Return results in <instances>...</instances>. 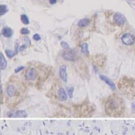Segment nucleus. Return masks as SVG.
<instances>
[{
  "label": "nucleus",
  "instance_id": "nucleus-15",
  "mask_svg": "<svg viewBox=\"0 0 135 135\" xmlns=\"http://www.w3.org/2000/svg\"><path fill=\"white\" fill-rule=\"evenodd\" d=\"M20 19H21L22 22L24 24L28 25V24H29V23H30L29 17H28L26 14L21 15V16H20Z\"/></svg>",
  "mask_w": 135,
  "mask_h": 135
},
{
  "label": "nucleus",
  "instance_id": "nucleus-6",
  "mask_svg": "<svg viewBox=\"0 0 135 135\" xmlns=\"http://www.w3.org/2000/svg\"><path fill=\"white\" fill-rule=\"evenodd\" d=\"M66 68L67 66L66 65H62L61 67L59 68V76L61 78V79L62 80L63 82H66L68 80V76L67 72H66Z\"/></svg>",
  "mask_w": 135,
  "mask_h": 135
},
{
  "label": "nucleus",
  "instance_id": "nucleus-10",
  "mask_svg": "<svg viewBox=\"0 0 135 135\" xmlns=\"http://www.w3.org/2000/svg\"><path fill=\"white\" fill-rule=\"evenodd\" d=\"M58 97H59V100H61V101H66L67 100V94L63 88H60L58 90Z\"/></svg>",
  "mask_w": 135,
  "mask_h": 135
},
{
  "label": "nucleus",
  "instance_id": "nucleus-23",
  "mask_svg": "<svg viewBox=\"0 0 135 135\" xmlns=\"http://www.w3.org/2000/svg\"><path fill=\"white\" fill-rule=\"evenodd\" d=\"M27 47V46H26V45H22V46H20L19 48V51H22L24 49H26Z\"/></svg>",
  "mask_w": 135,
  "mask_h": 135
},
{
  "label": "nucleus",
  "instance_id": "nucleus-9",
  "mask_svg": "<svg viewBox=\"0 0 135 135\" xmlns=\"http://www.w3.org/2000/svg\"><path fill=\"white\" fill-rule=\"evenodd\" d=\"M99 77H100V78H101L102 80H103L106 84H107L110 87H111V89L112 90H115L116 89V85H115V84L114 83V82L111 80L110 78H109L107 76H105V75H100Z\"/></svg>",
  "mask_w": 135,
  "mask_h": 135
},
{
  "label": "nucleus",
  "instance_id": "nucleus-3",
  "mask_svg": "<svg viewBox=\"0 0 135 135\" xmlns=\"http://www.w3.org/2000/svg\"><path fill=\"white\" fill-rule=\"evenodd\" d=\"M62 56L66 60L68 61H74L77 58L76 53L71 49L64 51L62 53Z\"/></svg>",
  "mask_w": 135,
  "mask_h": 135
},
{
  "label": "nucleus",
  "instance_id": "nucleus-18",
  "mask_svg": "<svg viewBox=\"0 0 135 135\" xmlns=\"http://www.w3.org/2000/svg\"><path fill=\"white\" fill-rule=\"evenodd\" d=\"M67 92H68V95L70 98H72V95H73V92H74V88L73 87H67Z\"/></svg>",
  "mask_w": 135,
  "mask_h": 135
},
{
  "label": "nucleus",
  "instance_id": "nucleus-1",
  "mask_svg": "<svg viewBox=\"0 0 135 135\" xmlns=\"http://www.w3.org/2000/svg\"><path fill=\"white\" fill-rule=\"evenodd\" d=\"M120 101L116 98H111V99L108 100L106 104V112L108 115L110 116H117L118 112L121 109Z\"/></svg>",
  "mask_w": 135,
  "mask_h": 135
},
{
  "label": "nucleus",
  "instance_id": "nucleus-21",
  "mask_svg": "<svg viewBox=\"0 0 135 135\" xmlns=\"http://www.w3.org/2000/svg\"><path fill=\"white\" fill-rule=\"evenodd\" d=\"M33 39L34 41H38L39 40H41V37H40L39 34H34L33 35Z\"/></svg>",
  "mask_w": 135,
  "mask_h": 135
},
{
  "label": "nucleus",
  "instance_id": "nucleus-8",
  "mask_svg": "<svg viewBox=\"0 0 135 135\" xmlns=\"http://www.w3.org/2000/svg\"><path fill=\"white\" fill-rule=\"evenodd\" d=\"M1 34L4 37H5L6 38H10L12 37L13 34H14V31L13 30L8 26H5L4 28L2 29L1 30Z\"/></svg>",
  "mask_w": 135,
  "mask_h": 135
},
{
  "label": "nucleus",
  "instance_id": "nucleus-14",
  "mask_svg": "<svg viewBox=\"0 0 135 135\" xmlns=\"http://www.w3.org/2000/svg\"><path fill=\"white\" fill-rule=\"evenodd\" d=\"M8 8L6 5H0V15L3 16L6 14L8 12Z\"/></svg>",
  "mask_w": 135,
  "mask_h": 135
},
{
  "label": "nucleus",
  "instance_id": "nucleus-5",
  "mask_svg": "<svg viewBox=\"0 0 135 135\" xmlns=\"http://www.w3.org/2000/svg\"><path fill=\"white\" fill-rule=\"evenodd\" d=\"M114 19L116 24L118 25H123L126 22V17L121 13H116L114 16Z\"/></svg>",
  "mask_w": 135,
  "mask_h": 135
},
{
  "label": "nucleus",
  "instance_id": "nucleus-7",
  "mask_svg": "<svg viewBox=\"0 0 135 135\" xmlns=\"http://www.w3.org/2000/svg\"><path fill=\"white\" fill-rule=\"evenodd\" d=\"M9 117H20V118H24L27 116L26 112L24 110H18L16 111H10L8 114Z\"/></svg>",
  "mask_w": 135,
  "mask_h": 135
},
{
  "label": "nucleus",
  "instance_id": "nucleus-19",
  "mask_svg": "<svg viewBox=\"0 0 135 135\" xmlns=\"http://www.w3.org/2000/svg\"><path fill=\"white\" fill-rule=\"evenodd\" d=\"M20 33L22 34L26 35V34H29L30 33V31H29V29H26V28H22V29L20 30Z\"/></svg>",
  "mask_w": 135,
  "mask_h": 135
},
{
  "label": "nucleus",
  "instance_id": "nucleus-17",
  "mask_svg": "<svg viewBox=\"0 0 135 135\" xmlns=\"http://www.w3.org/2000/svg\"><path fill=\"white\" fill-rule=\"evenodd\" d=\"M5 52L6 53V55H7V56L9 58H10V59L13 58L15 55V54H16V53H15L14 51L10 50V49H5Z\"/></svg>",
  "mask_w": 135,
  "mask_h": 135
},
{
  "label": "nucleus",
  "instance_id": "nucleus-16",
  "mask_svg": "<svg viewBox=\"0 0 135 135\" xmlns=\"http://www.w3.org/2000/svg\"><path fill=\"white\" fill-rule=\"evenodd\" d=\"M88 44L87 43H83L81 45V51L83 53H86V54H89V49H88Z\"/></svg>",
  "mask_w": 135,
  "mask_h": 135
},
{
  "label": "nucleus",
  "instance_id": "nucleus-2",
  "mask_svg": "<svg viewBox=\"0 0 135 135\" xmlns=\"http://www.w3.org/2000/svg\"><path fill=\"white\" fill-rule=\"evenodd\" d=\"M122 41L126 45H132L135 43V35L131 33L124 34L122 37Z\"/></svg>",
  "mask_w": 135,
  "mask_h": 135
},
{
  "label": "nucleus",
  "instance_id": "nucleus-12",
  "mask_svg": "<svg viewBox=\"0 0 135 135\" xmlns=\"http://www.w3.org/2000/svg\"><path fill=\"white\" fill-rule=\"evenodd\" d=\"M6 91L9 97H13L16 93V87L14 85H12L10 84L8 87H7V89H6Z\"/></svg>",
  "mask_w": 135,
  "mask_h": 135
},
{
  "label": "nucleus",
  "instance_id": "nucleus-13",
  "mask_svg": "<svg viewBox=\"0 0 135 135\" xmlns=\"http://www.w3.org/2000/svg\"><path fill=\"white\" fill-rule=\"evenodd\" d=\"M90 23V20L89 18H83L79 20V22H78V26L80 27H85L88 26Z\"/></svg>",
  "mask_w": 135,
  "mask_h": 135
},
{
  "label": "nucleus",
  "instance_id": "nucleus-4",
  "mask_svg": "<svg viewBox=\"0 0 135 135\" xmlns=\"http://www.w3.org/2000/svg\"><path fill=\"white\" fill-rule=\"evenodd\" d=\"M37 76V71L34 68H30L25 74V78L29 80H34L36 79Z\"/></svg>",
  "mask_w": 135,
  "mask_h": 135
},
{
  "label": "nucleus",
  "instance_id": "nucleus-11",
  "mask_svg": "<svg viewBox=\"0 0 135 135\" xmlns=\"http://www.w3.org/2000/svg\"><path fill=\"white\" fill-rule=\"evenodd\" d=\"M7 61L2 53H0V67L1 70H5L7 68Z\"/></svg>",
  "mask_w": 135,
  "mask_h": 135
},
{
  "label": "nucleus",
  "instance_id": "nucleus-20",
  "mask_svg": "<svg viewBox=\"0 0 135 135\" xmlns=\"http://www.w3.org/2000/svg\"><path fill=\"white\" fill-rule=\"evenodd\" d=\"M61 45L62 46L63 49H69V45L66 42H64V41L61 42Z\"/></svg>",
  "mask_w": 135,
  "mask_h": 135
},
{
  "label": "nucleus",
  "instance_id": "nucleus-22",
  "mask_svg": "<svg viewBox=\"0 0 135 135\" xmlns=\"http://www.w3.org/2000/svg\"><path fill=\"white\" fill-rule=\"evenodd\" d=\"M24 66H20V67H17L16 69H15V72L16 73H18L19 72H20L21 70H22L23 69H24Z\"/></svg>",
  "mask_w": 135,
  "mask_h": 135
},
{
  "label": "nucleus",
  "instance_id": "nucleus-24",
  "mask_svg": "<svg viewBox=\"0 0 135 135\" xmlns=\"http://www.w3.org/2000/svg\"><path fill=\"white\" fill-rule=\"evenodd\" d=\"M57 2V0H50V4H55Z\"/></svg>",
  "mask_w": 135,
  "mask_h": 135
}]
</instances>
